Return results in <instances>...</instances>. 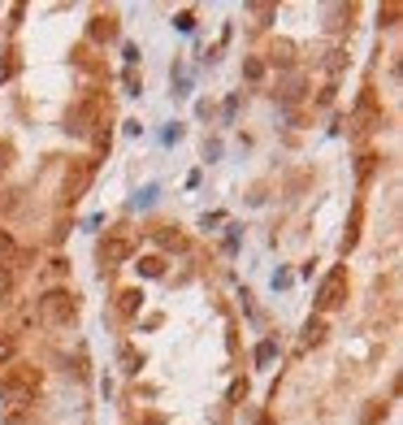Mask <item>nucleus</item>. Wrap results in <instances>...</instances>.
Returning a JSON list of instances; mask_svg holds the SVG:
<instances>
[{
  "label": "nucleus",
  "mask_w": 403,
  "mask_h": 425,
  "mask_svg": "<svg viewBox=\"0 0 403 425\" xmlns=\"http://www.w3.org/2000/svg\"><path fill=\"white\" fill-rule=\"evenodd\" d=\"M9 287H13V273H9V269H0V299L9 295Z\"/></svg>",
  "instance_id": "f8f14e48"
},
{
  "label": "nucleus",
  "mask_w": 403,
  "mask_h": 425,
  "mask_svg": "<svg viewBox=\"0 0 403 425\" xmlns=\"http://www.w3.org/2000/svg\"><path fill=\"white\" fill-rule=\"evenodd\" d=\"M117 308H121L126 317H135V313L143 308V291H139V287H131V291H121V295H117Z\"/></svg>",
  "instance_id": "39448f33"
},
{
  "label": "nucleus",
  "mask_w": 403,
  "mask_h": 425,
  "mask_svg": "<svg viewBox=\"0 0 403 425\" xmlns=\"http://www.w3.org/2000/svg\"><path fill=\"white\" fill-rule=\"evenodd\" d=\"M343 299H347V269L338 265V269L325 273V282H321V291H317V308H321V313H334Z\"/></svg>",
  "instance_id": "f03ea898"
},
{
  "label": "nucleus",
  "mask_w": 403,
  "mask_h": 425,
  "mask_svg": "<svg viewBox=\"0 0 403 425\" xmlns=\"http://www.w3.org/2000/svg\"><path fill=\"white\" fill-rule=\"evenodd\" d=\"M325 339V321L317 317V321H308V326H304V347H312V343H321Z\"/></svg>",
  "instance_id": "6e6552de"
},
{
  "label": "nucleus",
  "mask_w": 403,
  "mask_h": 425,
  "mask_svg": "<svg viewBox=\"0 0 403 425\" xmlns=\"http://www.w3.org/2000/svg\"><path fill=\"white\" fill-rule=\"evenodd\" d=\"M13 252H18V243H13V235H9V230H0V269H9Z\"/></svg>",
  "instance_id": "423d86ee"
},
{
  "label": "nucleus",
  "mask_w": 403,
  "mask_h": 425,
  "mask_svg": "<svg viewBox=\"0 0 403 425\" xmlns=\"http://www.w3.org/2000/svg\"><path fill=\"white\" fill-rule=\"evenodd\" d=\"M152 200H157V187H147V191H143V195L135 200V204H139V209H147V204H152Z\"/></svg>",
  "instance_id": "ddd939ff"
},
{
  "label": "nucleus",
  "mask_w": 403,
  "mask_h": 425,
  "mask_svg": "<svg viewBox=\"0 0 403 425\" xmlns=\"http://www.w3.org/2000/svg\"><path fill=\"white\" fill-rule=\"evenodd\" d=\"M35 391H39V369H31V365H13L0 378V399L5 404H31Z\"/></svg>",
  "instance_id": "f257e3e1"
},
{
  "label": "nucleus",
  "mask_w": 403,
  "mask_h": 425,
  "mask_svg": "<svg viewBox=\"0 0 403 425\" xmlns=\"http://www.w3.org/2000/svg\"><path fill=\"white\" fill-rule=\"evenodd\" d=\"M13 356H18L13 339H0V369H5V365H13Z\"/></svg>",
  "instance_id": "9d476101"
},
{
  "label": "nucleus",
  "mask_w": 403,
  "mask_h": 425,
  "mask_svg": "<svg viewBox=\"0 0 403 425\" xmlns=\"http://www.w3.org/2000/svg\"><path fill=\"white\" fill-rule=\"evenodd\" d=\"M131 256H135L131 235H109L105 243H100V261H105V265H126Z\"/></svg>",
  "instance_id": "20e7f679"
},
{
  "label": "nucleus",
  "mask_w": 403,
  "mask_h": 425,
  "mask_svg": "<svg viewBox=\"0 0 403 425\" xmlns=\"http://www.w3.org/2000/svg\"><path fill=\"white\" fill-rule=\"evenodd\" d=\"M39 313H44V321L61 326V321H70L74 313H79V304H74V295H70V291H48V295L39 299Z\"/></svg>",
  "instance_id": "7ed1b4c3"
},
{
  "label": "nucleus",
  "mask_w": 403,
  "mask_h": 425,
  "mask_svg": "<svg viewBox=\"0 0 403 425\" xmlns=\"http://www.w3.org/2000/svg\"><path fill=\"white\" fill-rule=\"evenodd\" d=\"M273 356H278V343H269V339H265V343H260V347H256V365H260V369H265V365H269V360H273Z\"/></svg>",
  "instance_id": "1a4fd4ad"
},
{
  "label": "nucleus",
  "mask_w": 403,
  "mask_h": 425,
  "mask_svg": "<svg viewBox=\"0 0 403 425\" xmlns=\"http://www.w3.org/2000/svg\"><path fill=\"white\" fill-rule=\"evenodd\" d=\"M139 273H143V278H161V273H165V261H161V256H143V261H139Z\"/></svg>",
  "instance_id": "0eeeda50"
},
{
  "label": "nucleus",
  "mask_w": 403,
  "mask_h": 425,
  "mask_svg": "<svg viewBox=\"0 0 403 425\" xmlns=\"http://www.w3.org/2000/svg\"><path fill=\"white\" fill-rule=\"evenodd\" d=\"M121 365H126V373H135V369H139V356L131 352V347H126V352H121Z\"/></svg>",
  "instance_id": "9b49d317"
}]
</instances>
